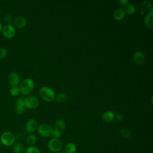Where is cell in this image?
<instances>
[{"label": "cell", "mask_w": 153, "mask_h": 153, "mask_svg": "<svg viewBox=\"0 0 153 153\" xmlns=\"http://www.w3.org/2000/svg\"><path fill=\"white\" fill-rule=\"evenodd\" d=\"M37 141V137L35 134H31L27 136L26 137V142L28 145L30 146H33Z\"/></svg>", "instance_id": "cell-19"}, {"label": "cell", "mask_w": 153, "mask_h": 153, "mask_svg": "<svg viewBox=\"0 0 153 153\" xmlns=\"http://www.w3.org/2000/svg\"><path fill=\"white\" fill-rule=\"evenodd\" d=\"M66 123L63 120H58L54 124V128L59 131H62L65 128Z\"/></svg>", "instance_id": "cell-16"}, {"label": "cell", "mask_w": 153, "mask_h": 153, "mask_svg": "<svg viewBox=\"0 0 153 153\" xmlns=\"http://www.w3.org/2000/svg\"><path fill=\"white\" fill-rule=\"evenodd\" d=\"M121 5H126L127 3H128V1L127 0H119L118 1Z\"/></svg>", "instance_id": "cell-30"}, {"label": "cell", "mask_w": 153, "mask_h": 153, "mask_svg": "<svg viewBox=\"0 0 153 153\" xmlns=\"http://www.w3.org/2000/svg\"><path fill=\"white\" fill-rule=\"evenodd\" d=\"M13 23L16 27L19 29H22L26 25L27 21L24 17L18 16L14 19Z\"/></svg>", "instance_id": "cell-11"}, {"label": "cell", "mask_w": 153, "mask_h": 153, "mask_svg": "<svg viewBox=\"0 0 153 153\" xmlns=\"http://www.w3.org/2000/svg\"><path fill=\"white\" fill-rule=\"evenodd\" d=\"M7 54V51L3 47H0V59H2L6 57Z\"/></svg>", "instance_id": "cell-28"}, {"label": "cell", "mask_w": 153, "mask_h": 153, "mask_svg": "<svg viewBox=\"0 0 153 153\" xmlns=\"http://www.w3.org/2000/svg\"><path fill=\"white\" fill-rule=\"evenodd\" d=\"M40 97L45 102H50L55 98L54 91L48 87H42L39 90Z\"/></svg>", "instance_id": "cell-2"}, {"label": "cell", "mask_w": 153, "mask_h": 153, "mask_svg": "<svg viewBox=\"0 0 153 153\" xmlns=\"http://www.w3.org/2000/svg\"><path fill=\"white\" fill-rule=\"evenodd\" d=\"M25 110L24 100L22 98H17L15 101V112L18 115L23 114Z\"/></svg>", "instance_id": "cell-8"}, {"label": "cell", "mask_w": 153, "mask_h": 153, "mask_svg": "<svg viewBox=\"0 0 153 153\" xmlns=\"http://www.w3.org/2000/svg\"><path fill=\"white\" fill-rule=\"evenodd\" d=\"M25 108L33 109L38 106L39 102L36 97L34 96H27L24 99Z\"/></svg>", "instance_id": "cell-4"}, {"label": "cell", "mask_w": 153, "mask_h": 153, "mask_svg": "<svg viewBox=\"0 0 153 153\" xmlns=\"http://www.w3.org/2000/svg\"><path fill=\"white\" fill-rule=\"evenodd\" d=\"M61 131L55 129V128H53L52 131H51V135L52 136H53V138H56V139H59L60 136H61Z\"/></svg>", "instance_id": "cell-25"}, {"label": "cell", "mask_w": 153, "mask_h": 153, "mask_svg": "<svg viewBox=\"0 0 153 153\" xmlns=\"http://www.w3.org/2000/svg\"><path fill=\"white\" fill-rule=\"evenodd\" d=\"M37 129L39 135L44 137H48L51 136L53 128L49 124L43 123L40 124Z\"/></svg>", "instance_id": "cell-6"}, {"label": "cell", "mask_w": 153, "mask_h": 153, "mask_svg": "<svg viewBox=\"0 0 153 153\" xmlns=\"http://www.w3.org/2000/svg\"><path fill=\"white\" fill-rule=\"evenodd\" d=\"M152 17H153V11H152V7L150 11H149L148 13L145 16V20H144L145 25L146 26V27L148 28L149 29H152L153 28Z\"/></svg>", "instance_id": "cell-12"}, {"label": "cell", "mask_w": 153, "mask_h": 153, "mask_svg": "<svg viewBox=\"0 0 153 153\" xmlns=\"http://www.w3.org/2000/svg\"><path fill=\"white\" fill-rule=\"evenodd\" d=\"M4 21L7 24H11L13 21V17L10 14H7L4 16Z\"/></svg>", "instance_id": "cell-26"}, {"label": "cell", "mask_w": 153, "mask_h": 153, "mask_svg": "<svg viewBox=\"0 0 153 153\" xmlns=\"http://www.w3.org/2000/svg\"><path fill=\"white\" fill-rule=\"evenodd\" d=\"M10 94L13 96H16L20 93L19 87H11L10 90Z\"/></svg>", "instance_id": "cell-24"}, {"label": "cell", "mask_w": 153, "mask_h": 153, "mask_svg": "<svg viewBox=\"0 0 153 153\" xmlns=\"http://www.w3.org/2000/svg\"><path fill=\"white\" fill-rule=\"evenodd\" d=\"M133 60L137 65H141L145 61V56L142 52L136 51L133 56Z\"/></svg>", "instance_id": "cell-13"}, {"label": "cell", "mask_w": 153, "mask_h": 153, "mask_svg": "<svg viewBox=\"0 0 153 153\" xmlns=\"http://www.w3.org/2000/svg\"><path fill=\"white\" fill-rule=\"evenodd\" d=\"M14 153H25V147L20 142H17L13 146Z\"/></svg>", "instance_id": "cell-18"}, {"label": "cell", "mask_w": 153, "mask_h": 153, "mask_svg": "<svg viewBox=\"0 0 153 153\" xmlns=\"http://www.w3.org/2000/svg\"><path fill=\"white\" fill-rule=\"evenodd\" d=\"M0 15H1V10H0Z\"/></svg>", "instance_id": "cell-33"}, {"label": "cell", "mask_w": 153, "mask_h": 153, "mask_svg": "<svg viewBox=\"0 0 153 153\" xmlns=\"http://www.w3.org/2000/svg\"><path fill=\"white\" fill-rule=\"evenodd\" d=\"M76 150V146L74 143H68L65 147V151L66 153H75Z\"/></svg>", "instance_id": "cell-17"}, {"label": "cell", "mask_w": 153, "mask_h": 153, "mask_svg": "<svg viewBox=\"0 0 153 153\" xmlns=\"http://www.w3.org/2000/svg\"><path fill=\"white\" fill-rule=\"evenodd\" d=\"M25 153H42L41 151L37 148L35 146H29L26 151H25Z\"/></svg>", "instance_id": "cell-23"}, {"label": "cell", "mask_w": 153, "mask_h": 153, "mask_svg": "<svg viewBox=\"0 0 153 153\" xmlns=\"http://www.w3.org/2000/svg\"><path fill=\"white\" fill-rule=\"evenodd\" d=\"M125 16H126V13L124 9L121 8H117L113 13V17L117 20H123Z\"/></svg>", "instance_id": "cell-15"}, {"label": "cell", "mask_w": 153, "mask_h": 153, "mask_svg": "<svg viewBox=\"0 0 153 153\" xmlns=\"http://www.w3.org/2000/svg\"><path fill=\"white\" fill-rule=\"evenodd\" d=\"M67 99V95L65 93H60L56 96V101L59 103L66 102Z\"/></svg>", "instance_id": "cell-22"}, {"label": "cell", "mask_w": 153, "mask_h": 153, "mask_svg": "<svg viewBox=\"0 0 153 153\" xmlns=\"http://www.w3.org/2000/svg\"><path fill=\"white\" fill-rule=\"evenodd\" d=\"M102 120L106 123H110L114 120L115 118V114L113 112L108 111L105 112L102 117Z\"/></svg>", "instance_id": "cell-14"}, {"label": "cell", "mask_w": 153, "mask_h": 153, "mask_svg": "<svg viewBox=\"0 0 153 153\" xmlns=\"http://www.w3.org/2000/svg\"><path fill=\"white\" fill-rule=\"evenodd\" d=\"M116 119L118 120V121H123V118H124V116L122 114H120V113H118L116 114Z\"/></svg>", "instance_id": "cell-29"}, {"label": "cell", "mask_w": 153, "mask_h": 153, "mask_svg": "<svg viewBox=\"0 0 153 153\" xmlns=\"http://www.w3.org/2000/svg\"><path fill=\"white\" fill-rule=\"evenodd\" d=\"M57 153H66V152H57Z\"/></svg>", "instance_id": "cell-32"}, {"label": "cell", "mask_w": 153, "mask_h": 153, "mask_svg": "<svg viewBox=\"0 0 153 153\" xmlns=\"http://www.w3.org/2000/svg\"><path fill=\"white\" fill-rule=\"evenodd\" d=\"M9 84L11 87H17L20 83V77L18 74L15 72H11L8 76Z\"/></svg>", "instance_id": "cell-9"}, {"label": "cell", "mask_w": 153, "mask_h": 153, "mask_svg": "<svg viewBox=\"0 0 153 153\" xmlns=\"http://www.w3.org/2000/svg\"><path fill=\"white\" fill-rule=\"evenodd\" d=\"M124 11L126 13H127L128 14H133L136 11L135 6L132 4H127L125 5Z\"/></svg>", "instance_id": "cell-21"}, {"label": "cell", "mask_w": 153, "mask_h": 153, "mask_svg": "<svg viewBox=\"0 0 153 153\" xmlns=\"http://www.w3.org/2000/svg\"><path fill=\"white\" fill-rule=\"evenodd\" d=\"M0 140L4 146H10L14 143L16 137L11 131H5L1 135Z\"/></svg>", "instance_id": "cell-3"}, {"label": "cell", "mask_w": 153, "mask_h": 153, "mask_svg": "<svg viewBox=\"0 0 153 153\" xmlns=\"http://www.w3.org/2000/svg\"><path fill=\"white\" fill-rule=\"evenodd\" d=\"M2 25L1 23L0 22V32L2 30Z\"/></svg>", "instance_id": "cell-31"}, {"label": "cell", "mask_w": 153, "mask_h": 153, "mask_svg": "<svg viewBox=\"0 0 153 153\" xmlns=\"http://www.w3.org/2000/svg\"><path fill=\"white\" fill-rule=\"evenodd\" d=\"M48 148L53 152H59L62 148V143L59 139L53 138L48 141Z\"/></svg>", "instance_id": "cell-5"}, {"label": "cell", "mask_w": 153, "mask_h": 153, "mask_svg": "<svg viewBox=\"0 0 153 153\" xmlns=\"http://www.w3.org/2000/svg\"><path fill=\"white\" fill-rule=\"evenodd\" d=\"M38 127V123L35 119L29 120L25 125V130L28 133L34 132Z\"/></svg>", "instance_id": "cell-10"}, {"label": "cell", "mask_w": 153, "mask_h": 153, "mask_svg": "<svg viewBox=\"0 0 153 153\" xmlns=\"http://www.w3.org/2000/svg\"><path fill=\"white\" fill-rule=\"evenodd\" d=\"M150 8H152L151 2L149 1H144L140 4V10L142 13L149 10Z\"/></svg>", "instance_id": "cell-20"}, {"label": "cell", "mask_w": 153, "mask_h": 153, "mask_svg": "<svg viewBox=\"0 0 153 153\" xmlns=\"http://www.w3.org/2000/svg\"><path fill=\"white\" fill-rule=\"evenodd\" d=\"M20 93L23 95L29 94L34 88V82L30 78H25L22 81L19 87Z\"/></svg>", "instance_id": "cell-1"}, {"label": "cell", "mask_w": 153, "mask_h": 153, "mask_svg": "<svg viewBox=\"0 0 153 153\" xmlns=\"http://www.w3.org/2000/svg\"><path fill=\"white\" fill-rule=\"evenodd\" d=\"M2 35L8 39L12 38L16 34V29L11 24H6L2 29Z\"/></svg>", "instance_id": "cell-7"}, {"label": "cell", "mask_w": 153, "mask_h": 153, "mask_svg": "<svg viewBox=\"0 0 153 153\" xmlns=\"http://www.w3.org/2000/svg\"><path fill=\"white\" fill-rule=\"evenodd\" d=\"M120 133L122 136L126 138L129 137L130 136V131L127 129H122L120 131Z\"/></svg>", "instance_id": "cell-27"}]
</instances>
